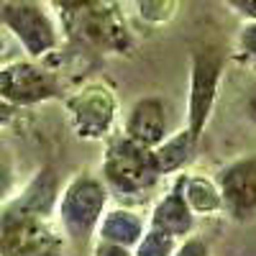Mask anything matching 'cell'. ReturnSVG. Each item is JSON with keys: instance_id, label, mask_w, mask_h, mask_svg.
<instances>
[{"instance_id": "obj_1", "label": "cell", "mask_w": 256, "mask_h": 256, "mask_svg": "<svg viewBox=\"0 0 256 256\" xmlns=\"http://www.w3.org/2000/svg\"><path fill=\"white\" fill-rule=\"evenodd\" d=\"M59 177L44 166L0 205V256H67V236L54 218Z\"/></svg>"}, {"instance_id": "obj_2", "label": "cell", "mask_w": 256, "mask_h": 256, "mask_svg": "<svg viewBox=\"0 0 256 256\" xmlns=\"http://www.w3.org/2000/svg\"><path fill=\"white\" fill-rule=\"evenodd\" d=\"M110 202V192L92 172H74L64 184H59L54 218L72 246H84L98 230L105 208Z\"/></svg>"}, {"instance_id": "obj_3", "label": "cell", "mask_w": 256, "mask_h": 256, "mask_svg": "<svg viewBox=\"0 0 256 256\" xmlns=\"http://www.w3.org/2000/svg\"><path fill=\"white\" fill-rule=\"evenodd\" d=\"M100 180L105 182L110 195L118 198H138L154 190L162 174L152 156V148L131 141L123 134L108 136L105 154L100 164Z\"/></svg>"}, {"instance_id": "obj_4", "label": "cell", "mask_w": 256, "mask_h": 256, "mask_svg": "<svg viewBox=\"0 0 256 256\" xmlns=\"http://www.w3.org/2000/svg\"><path fill=\"white\" fill-rule=\"evenodd\" d=\"M223 70H226V54L218 46H202L198 52H192L190 56V90H187L184 128L198 146L208 131L212 110H216Z\"/></svg>"}, {"instance_id": "obj_5", "label": "cell", "mask_w": 256, "mask_h": 256, "mask_svg": "<svg viewBox=\"0 0 256 256\" xmlns=\"http://www.w3.org/2000/svg\"><path fill=\"white\" fill-rule=\"evenodd\" d=\"M0 98L16 110L64 100V80L41 59H16L0 64Z\"/></svg>"}, {"instance_id": "obj_6", "label": "cell", "mask_w": 256, "mask_h": 256, "mask_svg": "<svg viewBox=\"0 0 256 256\" xmlns=\"http://www.w3.org/2000/svg\"><path fill=\"white\" fill-rule=\"evenodd\" d=\"M0 18L28 59H46L62 44L59 24L38 0H10L0 10Z\"/></svg>"}, {"instance_id": "obj_7", "label": "cell", "mask_w": 256, "mask_h": 256, "mask_svg": "<svg viewBox=\"0 0 256 256\" xmlns=\"http://www.w3.org/2000/svg\"><path fill=\"white\" fill-rule=\"evenodd\" d=\"M74 134L84 141H102L113 136L118 120L116 92L105 82H88L84 88L64 98Z\"/></svg>"}, {"instance_id": "obj_8", "label": "cell", "mask_w": 256, "mask_h": 256, "mask_svg": "<svg viewBox=\"0 0 256 256\" xmlns=\"http://www.w3.org/2000/svg\"><path fill=\"white\" fill-rule=\"evenodd\" d=\"M212 180L223 198V216L236 223L256 220V152L228 162Z\"/></svg>"}, {"instance_id": "obj_9", "label": "cell", "mask_w": 256, "mask_h": 256, "mask_svg": "<svg viewBox=\"0 0 256 256\" xmlns=\"http://www.w3.org/2000/svg\"><path fill=\"white\" fill-rule=\"evenodd\" d=\"M70 24L95 49L120 54L131 46V34H128V26L113 0H95L92 6L70 16Z\"/></svg>"}, {"instance_id": "obj_10", "label": "cell", "mask_w": 256, "mask_h": 256, "mask_svg": "<svg viewBox=\"0 0 256 256\" xmlns=\"http://www.w3.org/2000/svg\"><path fill=\"white\" fill-rule=\"evenodd\" d=\"M169 134V102L159 95H144L138 100H134V105L126 110L123 118V136H128L131 141L154 148L159 146Z\"/></svg>"}, {"instance_id": "obj_11", "label": "cell", "mask_w": 256, "mask_h": 256, "mask_svg": "<svg viewBox=\"0 0 256 256\" xmlns=\"http://www.w3.org/2000/svg\"><path fill=\"white\" fill-rule=\"evenodd\" d=\"M195 212L190 210L184 195H182V172L177 174V180L172 182V187L166 190V195H162L154 208H152V216H148V223L152 228H159L169 236H174L177 241L195 233Z\"/></svg>"}, {"instance_id": "obj_12", "label": "cell", "mask_w": 256, "mask_h": 256, "mask_svg": "<svg viewBox=\"0 0 256 256\" xmlns=\"http://www.w3.org/2000/svg\"><path fill=\"white\" fill-rule=\"evenodd\" d=\"M144 230H146V220L141 218V212L126 208V205H116V208H105L95 236H98V241L120 244V246L134 248L138 244V238L144 236Z\"/></svg>"}, {"instance_id": "obj_13", "label": "cell", "mask_w": 256, "mask_h": 256, "mask_svg": "<svg viewBox=\"0 0 256 256\" xmlns=\"http://www.w3.org/2000/svg\"><path fill=\"white\" fill-rule=\"evenodd\" d=\"M195 152H198V144L190 138L187 128H180V131L169 134L159 146L152 148V156H154V164H156V172L162 177H166V174H180L192 162Z\"/></svg>"}, {"instance_id": "obj_14", "label": "cell", "mask_w": 256, "mask_h": 256, "mask_svg": "<svg viewBox=\"0 0 256 256\" xmlns=\"http://www.w3.org/2000/svg\"><path fill=\"white\" fill-rule=\"evenodd\" d=\"M182 195L190 210L198 216H223V198L212 177L182 174Z\"/></svg>"}, {"instance_id": "obj_15", "label": "cell", "mask_w": 256, "mask_h": 256, "mask_svg": "<svg viewBox=\"0 0 256 256\" xmlns=\"http://www.w3.org/2000/svg\"><path fill=\"white\" fill-rule=\"evenodd\" d=\"M177 248V238L169 233L146 226L144 236L138 238V244L134 246V256H172Z\"/></svg>"}, {"instance_id": "obj_16", "label": "cell", "mask_w": 256, "mask_h": 256, "mask_svg": "<svg viewBox=\"0 0 256 256\" xmlns=\"http://www.w3.org/2000/svg\"><path fill=\"white\" fill-rule=\"evenodd\" d=\"M18 187V156L13 146L0 138V205H3Z\"/></svg>"}, {"instance_id": "obj_17", "label": "cell", "mask_w": 256, "mask_h": 256, "mask_svg": "<svg viewBox=\"0 0 256 256\" xmlns=\"http://www.w3.org/2000/svg\"><path fill=\"white\" fill-rule=\"evenodd\" d=\"M236 52L256 67V20H246L236 36Z\"/></svg>"}, {"instance_id": "obj_18", "label": "cell", "mask_w": 256, "mask_h": 256, "mask_svg": "<svg viewBox=\"0 0 256 256\" xmlns=\"http://www.w3.org/2000/svg\"><path fill=\"white\" fill-rule=\"evenodd\" d=\"M172 256H212V254H210V244L205 238L190 233V236L177 241V248H174Z\"/></svg>"}, {"instance_id": "obj_19", "label": "cell", "mask_w": 256, "mask_h": 256, "mask_svg": "<svg viewBox=\"0 0 256 256\" xmlns=\"http://www.w3.org/2000/svg\"><path fill=\"white\" fill-rule=\"evenodd\" d=\"M92 256H134V248L120 246V244H108V241H98Z\"/></svg>"}, {"instance_id": "obj_20", "label": "cell", "mask_w": 256, "mask_h": 256, "mask_svg": "<svg viewBox=\"0 0 256 256\" xmlns=\"http://www.w3.org/2000/svg\"><path fill=\"white\" fill-rule=\"evenodd\" d=\"M226 6L233 8L244 20H256V0H226Z\"/></svg>"}, {"instance_id": "obj_21", "label": "cell", "mask_w": 256, "mask_h": 256, "mask_svg": "<svg viewBox=\"0 0 256 256\" xmlns=\"http://www.w3.org/2000/svg\"><path fill=\"white\" fill-rule=\"evenodd\" d=\"M56 3H59V8H62L64 13H67V18H70V16H74L77 10H82V8L92 6L95 0H56Z\"/></svg>"}, {"instance_id": "obj_22", "label": "cell", "mask_w": 256, "mask_h": 256, "mask_svg": "<svg viewBox=\"0 0 256 256\" xmlns=\"http://www.w3.org/2000/svg\"><path fill=\"white\" fill-rule=\"evenodd\" d=\"M244 113H246L248 123H251V126H256V88L251 90V95H248V98H246V102H244Z\"/></svg>"}, {"instance_id": "obj_23", "label": "cell", "mask_w": 256, "mask_h": 256, "mask_svg": "<svg viewBox=\"0 0 256 256\" xmlns=\"http://www.w3.org/2000/svg\"><path fill=\"white\" fill-rule=\"evenodd\" d=\"M16 108H13V105H8L3 98H0V128H3V126H8L13 118H16Z\"/></svg>"}, {"instance_id": "obj_24", "label": "cell", "mask_w": 256, "mask_h": 256, "mask_svg": "<svg viewBox=\"0 0 256 256\" xmlns=\"http://www.w3.org/2000/svg\"><path fill=\"white\" fill-rule=\"evenodd\" d=\"M8 52H10V46H8V38H6V34H3V31H0V64L6 62Z\"/></svg>"}]
</instances>
